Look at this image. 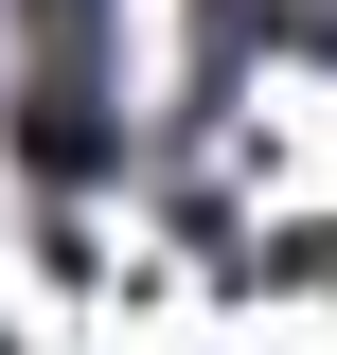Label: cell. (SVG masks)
<instances>
[{
	"label": "cell",
	"mask_w": 337,
	"mask_h": 355,
	"mask_svg": "<svg viewBox=\"0 0 337 355\" xmlns=\"http://www.w3.org/2000/svg\"><path fill=\"white\" fill-rule=\"evenodd\" d=\"M320 249H337V231H320Z\"/></svg>",
	"instance_id": "obj_1"
}]
</instances>
